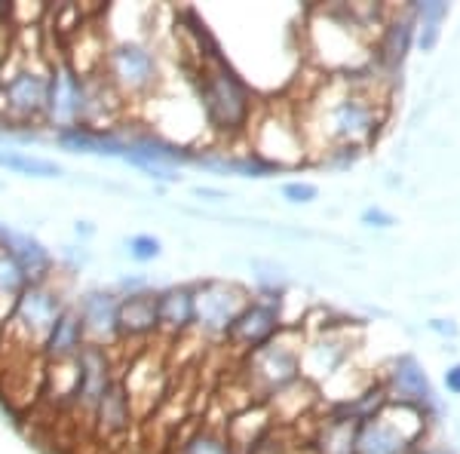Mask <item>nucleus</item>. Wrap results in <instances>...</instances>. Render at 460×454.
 <instances>
[{
    "mask_svg": "<svg viewBox=\"0 0 460 454\" xmlns=\"http://www.w3.org/2000/svg\"><path fill=\"white\" fill-rule=\"evenodd\" d=\"M384 117H387V95L377 93L375 77L362 74L332 77L329 86H323L319 102H314V132L329 151L366 147L377 136Z\"/></svg>",
    "mask_w": 460,
    "mask_h": 454,
    "instance_id": "f257e3e1",
    "label": "nucleus"
},
{
    "mask_svg": "<svg viewBox=\"0 0 460 454\" xmlns=\"http://www.w3.org/2000/svg\"><path fill=\"white\" fill-rule=\"evenodd\" d=\"M190 74H194L197 102L206 126L221 138L246 136L255 120V95L246 86V80L230 68L227 58H206Z\"/></svg>",
    "mask_w": 460,
    "mask_h": 454,
    "instance_id": "f03ea898",
    "label": "nucleus"
},
{
    "mask_svg": "<svg viewBox=\"0 0 460 454\" xmlns=\"http://www.w3.org/2000/svg\"><path fill=\"white\" fill-rule=\"evenodd\" d=\"M49 95V58L22 53L19 47L0 65V126L6 129H37L43 126Z\"/></svg>",
    "mask_w": 460,
    "mask_h": 454,
    "instance_id": "7ed1b4c3",
    "label": "nucleus"
},
{
    "mask_svg": "<svg viewBox=\"0 0 460 454\" xmlns=\"http://www.w3.org/2000/svg\"><path fill=\"white\" fill-rule=\"evenodd\" d=\"M310 53L323 68L362 74L368 62V31L353 19L350 6H323L310 19Z\"/></svg>",
    "mask_w": 460,
    "mask_h": 454,
    "instance_id": "20e7f679",
    "label": "nucleus"
},
{
    "mask_svg": "<svg viewBox=\"0 0 460 454\" xmlns=\"http://www.w3.org/2000/svg\"><path fill=\"white\" fill-rule=\"evenodd\" d=\"M68 304V292L58 286L56 277L43 282H28V289L16 298L10 319H6V338L25 350V353L40 356L43 341H47L53 323Z\"/></svg>",
    "mask_w": 460,
    "mask_h": 454,
    "instance_id": "39448f33",
    "label": "nucleus"
},
{
    "mask_svg": "<svg viewBox=\"0 0 460 454\" xmlns=\"http://www.w3.org/2000/svg\"><path fill=\"white\" fill-rule=\"evenodd\" d=\"M301 347L304 332L283 329L277 338L243 356V375H246V390L252 396L270 399L283 387L295 384L301 378Z\"/></svg>",
    "mask_w": 460,
    "mask_h": 454,
    "instance_id": "423d86ee",
    "label": "nucleus"
},
{
    "mask_svg": "<svg viewBox=\"0 0 460 454\" xmlns=\"http://www.w3.org/2000/svg\"><path fill=\"white\" fill-rule=\"evenodd\" d=\"M99 74L123 102L145 99L160 86V49L151 47L147 40H120L105 49V62H102Z\"/></svg>",
    "mask_w": 460,
    "mask_h": 454,
    "instance_id": "0eeeda50",
    "label": "nucleus"
},
{
    "mask_svg": "<svg viewBox=\"0 0 460 454\" xmlns=\"http://www.w3.org/2000/svg\"><path fill=\"white\" fill-rule=\"evenodd\" d=\"M249 141L258 160L267 163L270 169H283L292 163H301L307 157V141H304V129L292 114L286 111H267V114L255 117L249 126Z\"/></svg>",
    "mask_w": 460,
    "mask_h": 454,
    "instance_id": "6e6552de",
    "label": "nucleus"
},
{
    "mask_svg": "<svg viewBox=\"0 0 460 454\" xmlns=\"http://www.w3.org/2000/svg\"><path fill=\"white\" fill-rule=\"evenodd\" d=\"M252 301L249 289L234 280H206L194 286V329L206 338H227L230 325Z\"/></svg>",
    "mask_w": 460,
    "mask_h": 454,
    "instance_id": "1a4fd4ad",
    "label": "nucleus"
},
{
    "mask_svg": "<svg viewBox=\"0 0 460 454\" xmlns=\"http://www.w3.org/2000/svg\"><path fill=\"white\" fill-rule=\"evenodd\" d=\"M350 353H353L350 325H323L314 338H304L301 378L310 384H325L341 366H347Z\"/></svg>",
    "mask_w": 460,
    "mask_h": 454,
    "instance_id": "9d476101",
    "label": "nucleus"
},
{
    "mask_svg": "<svg viewBox=\"0 0 460 454\" xmlns=\"http://www.w3.org/2000/svg\"><path fill=\"white\" fill-rule=\"evenodd\" d=\"M77 393L71 399V408H77L84 418L93 421V412L99 405V399L105 396V390L117 381V362L114 353L108 347L86 344L77 353Z\"/></svg>",
    "mask_w": 460,
    "mask_h": 454,
    "instance_id": "9b49d317",
    "label": "nucleus"
},
{
    "mask_svg": "<svg viewBox=\"0 0 460 454\" xmlns=\"http://www.w3.org/2000/svg\"><path fill=\"white\" fill-rule=\"evenodd\" d=\"M283 332V314H279V298L277 295H264V298H252L246 304L236 323L227 332V344L240 353H252L261 344H267L270 338Z\"/></svg>",
    "mask_w": 460,
    "mask_h": 454,
    "instance_id": "f8f14e48",
    "label": "nucleus"
},
{
    "mask_svg": "<svg viewBox=\"0 0 460 454\" xmlns=\"http://www.w3.org/2000/svg\"><path fill=\"white\" fill-rule=\"evenodd\" d=\"M80 93H84V77L71 68L65 58H49V95L43 126L53 132L80 126Z\"/></svg>",
    "mask_w": 460,
    "mask_h": 454,
    "instance_id": "ddd939ff",
    "label": "nucleus"
},
{
    "mask_svg": "<svg viewBox=\"0 0 460 454\" xmlns=\"http://www.w3.org/2000/svg\"><path fill=\"white\" fill-rule=\"evenodd\" d=\"M84 325L86 344L114 350L120 344V325H117V314H120V295L111 289H89L74 301Z\"/></svg>",
    "mask_w": 460,
    "mask_h": 454,
    "instance_id": "4468645a",
    "label": "nucleus"
},
{
    "mask_svg": "<svg viewBox=\"0 0 460 454\" xmlns=\"http://www.w3.org/2000/svg\"><path fill=\"white\" fill-rule=\"evenodd\" d=\"M117 325H120V341H147L154 334H160L157 292L145 289V292L136 295H123Z\"/></svg>",
    "mask_w": 460,
    "mask_h": 454,
    "instance_id": "2eb2a0df",
    "label": "nucleus"
},
{
    "mask_svg": "<svg viewBox=\"0 0 460 454\" xmlns=\"http://www.w3.org/2000/svg\"><path fill=\"white\" fill-rule=\"evenodd\" d=\"M384 390H387V402H396V405H414L424 408L433 390H429V381L420 369V362L414 356H399L393 362L387 381H384Z\"/></svg>",
    "mask_w": 460,
    "mask_h": 454,
    "instance_id": "dca6fc26",
    "label": "nucleus"
},
{
    "mask_svg": "<svg viewBox=\"0 0 460 454\" xmlns=\"http://www.w3.org/2000/svg\"><path fill=\"white\" fill-rule=\"evenodd\" d=\"M132 418H136V402H132L129 390H126L123 378H117L93 412L95 430H99V436H108V439L126 436L132 427Z\"/></svg>",
    "mask_w": 460,
    "mask_h": 454,
    "instance_id": "f3484780",
    "label": "nucleus"
},
{
    "mask_svg": "<svg viewBox=\"0 0 460 454\" xmlns=\"http://www.w3.org/2000/svg\"><path fill=\"white\" fill-rule=\"evenodd\" d=\"M414 13H402V16H387L384 22L381 34H377V43H375V62L387 71H396L399 65L405 62L408 49H411V40H414Z\"/></svg>",
    "mask_w": 460,
    "mask_h": 454,
    "instance_id": "a211bd4d",
    "label": "nucleus"
},
{
    "mask_svg": "<svg viewBox=\"0 0 460 454\" xmlns=\"http://www.w3.org/2000/svg\"><path fill=\"white\" fill-rule=\"evenodd\" d=\"M160 334L184 338L194 329V286H169L157 292Z\"/></svg>",
    "mask_w": 460,
    "mask_h": 454,
    "instance_id": "6ab92c4d",
    "label": "nucleus"
},
{
    "mask_svg": "<svg viewBox=\"0 0 460 454\" xmlns=\"http://www.w3.org/2000/svg\"><path fill=\"white\" fill-rule=\"evenodd\" d=\"M84 347H86V334H84V325H80L77 307L68 304L53 323L47 341H43L40 356H43V362H65V360H74Z\"/></svg>",
    "mask_w": 460,
    "mask_h": 454,
    "instance_id": "aec40b11",
    "label": "nucleus"
},
{
    "mask_svg": "<svg viewBox=\"0 0 460 454\" xmlns=\"http://www.w3.org/2000/svg\"><path fill=\"white\" fill-rule=\"evenodd\" d=\"M356 433L359 423L344 418V414H332L329 421L319 423L314 436V451L316 454H356Z\"/></svg>",
    "mask_w": 460,
    "mask_h": 454,
    "instance_id": "412c9836",
    "label": "nucleus"
},
{
    "mask_svg": "<svg viewBox=\"0 0 460 454\" xmlns=\"http://www.w3.org/2000/svg\"><path fill=\"white\" fill-rule=\"evenodd\" d=\"M0 169H10V173L28 178H58L65 173L56 160L34 157V154L16 151V147H0Z\"/></svg>",
    "mask_w": 460,
    "mask_h": 454,
    "instance_id": "4be33fe9",
    "label": "nucleus"
},
{
    "mask_svg": "<svg viewBox=\"0 0 460 454\" xmlns=\"http://www.w3.org/2000/svg\"><path fill=\"white\" fill-rule=\"evenodd\" d=\"M175 454H236V449L230 445L225 430L203 423L175 445Z\"/></svg>",
    "mask_w": 460,
    "mask_h": 454,
    "instance_id": "5701e85b",
    "label": "nucleus"
},
{
    "mask_svg": "<svg viewBox=\"0 0 460 454\" xmlns=\"http://www.w3.org/2000/svg\"><path fill=\"white\" fill-rule=\"evenodd\" d=\"M414 22H420V49H433L439 43V28L442 19L448 16V4L442 0H427V4H414L411 6Z\"/></svg>",
    "mask_w": 460,
    "mask_h": 454,
    "instance_id": "b1692460",
    "label": "nucleus"
},
{
    "mask_svg": "<svg viewBox=\"0 0 460 454\" xmlns=\"http://www.w3.org/2000/svg\"><path fill=\"white\" fill-rule=\"evenodd\" d=\"M126 252H129L132 262L147 264V262H154V258H160L163 243L154 234H136V236H129V240H126Z\"/></svg>",
    "mask_w": 460,
    "mask_h": 454,
    "instance_id": "393cba45",
    "label": "nucleus"
},
{
    "mask_svg": "<svg viewBox=\"0 0 460 454\" xmlns=\"http://www.w3.org/2000/svg\"><path fill=\"white\" fill-rule=\"evenodd\" d=\"M316 193H319V188L310 182H286L283 184V197L288 203H314Z\"/></svg>",
    "mask_w": 460,
    "mask_h": 454,
    "instance_id": "a878e982",
    "label": "nucleus"
},
{
    "mask_svg": "<svg viewBox=\"0 0 460 454\" xmlns=\"http://www.w3.org/2000/svg\"><path fill=\"white\" fill-rule=\"evenodd\" d=\"M362 225H368V227H390V225H396V218L387 215L384 209H366V212H362Z\"/></svg>",
    "mask_w": 460,
    "mask_h": 454,
    "instance_id": "bb28decb",
    "label": "nucleus"
},
{
    "mask_svg": "<svg viewBox=\"0 0 460 454\" xmlns=\"http://www.w3.org/2000/svg\"><path fill=\"white\" fill-rule=\"evenodd\" d=\"M445 387H448L451 393H457V396H460V362L445 371Z\"/></svg>",
    "mask_w": 460,
    "mask_h": 454,
    "instance_id": "cd10ccee",
    "label": "nucleus"
},
{
    "mask_svg": "<svg viewBox=\"0 0 460 454\" xmlns=\"http://www.w3.org/2000/svg\"><path fill=\"white\" fill-rule=\"evenodd\" d=\"M197 197H215V200H227L225 191H212V188H194Z\"/></svg>",
    "mask_w": 460,
    "mask_h": 454,
    "instance_id": "c85d7f7f",
    "label": "nucleus"
},
{
    "mask_svg": "<svg viewBox=\"0 0 460 454\" xmlns=\"http://www.w3.org/2000/svg\"><path fill=\"white\" fill-rule=\"evenodd\" d=\"M429 325H433L436 332H448V334H455V332H457V329H455V325H451V323L445 325V319H433V323H429Z\"/></svg>",
    "mask_w": 460,
    "mask_h": 454,
    "instance_id": "c756f323",
    "label": "nucleus"
},
{
    "mask_svg": "<svg viewBox=\"0 0 460 454\" xmlns=\"http://www.w3.org/2000/svg\"><path fill=\"white\" fill-rule=\"evenodd\" d=\"M418 454H455V451H445V449H427V451H418Z\"/></svg>",
    "mask_w": 460,
    "mask_h": 454,
    "instance_id": "7c9ffc66",
    "label": "nucleus"
},
{
    "mask_svg": "<svg viewBox=\"0 0 460 454\" xmlns=\"http://www.w3.org/2000/svg\"><path fill=\"white\" fill-rule=\"evenodd\" d=\"M77 234H93V227H89L86 221H84V225H77Z\"/></svg>",
    "mask_w": 460,
    "mask_h": 454,
    "instance_id": "2f4dec72",
    "label": "nucleus"
}]
</instances>
